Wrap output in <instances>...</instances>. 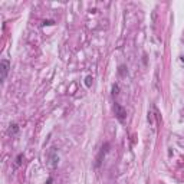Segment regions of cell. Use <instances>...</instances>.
<instances>
[{
	"mask_svg": "<svg viewBox=\"0 0 184 184\" xmlns=\"http://www.w3.org/2000/svg\"><path fill=\"white\" fill-rule=\"evenodd\" d=\"M108 148H109V144H108V143L102 145V148H101V151H99V155H98V158H97L95 167H99V165H101V163H102V157H104L106 152H108Z\"/></svg>",
	"mask_w": 184,
	"mask_h": 184,
	"instance_id": "4",
	"label": "cell"
},
{
	"mask_svg": "<svg viewBox=\"0 0 184 184\" xmlns=\"http://www.w3.org/2000/svg\"><path fill=\"white\" fill-rule=\"evenodd\" d=\"M46 25H53V20H45L43 22V26H46Z\"/></svg>",
	"mask_w": 184,
	"mask_h": 184,
	"instance_id": "10",
	"label": "cell"
},
{
	"mask_svg": "<svg viewBox=\"0 0 184 184\" xmlns=\"http://www.w3.org/2000/svg\"><path fill=\"white\" fill-rule=\"evenodd\" d=\"M48 160H49V167L51 168H56L58 164H59V155H58V151L52 148L51 152H49V155H48Z\"/></svg>",
	"mask_w": 184,
	"mask_h": 184,
	"instance_id": "1",
	"label": "cell"
},
{
	"mask_svg": "<svg viewBox=\"0 0 184 184\" xmlns=\"http://www.w3.org/2000/svg\"><path fill=\"white\" fill-rule=\"evenodd\" d=\"M118 91H119V88L117 84H114L112 85V95H118Z\"/></svg>",
	"mask_w": 184,
	"mask_h": 184,
	"instance_id": "7",
	"label": "cell"
},
{
	"mask_svg": "<svg viewBox=\"0 0 184 184\" xmlns=\"http://www.w3.org/2000/svg\"><path fill=\"white\" fill-rule=\"evenodd\" d=\"M22 158H23V154H19L17 158H16V167H19V165L22 164Z\"/></svg>",
	"mask_w": 184,
	"mask_h": 184,
	"instance_id": "9",
	"label": "cell"
},
{
	"mask_svg": "<svg viewBox=\"0 0 184 184\" xmlns=\"http://www.w3.org/2000/svg\"><path fill=\"white\" fill-rule=\"evenodd\" d=\"M85 85L88 86V88H91V85H92V76L91 75H88L85 78Z\"/></svg>",
	"mask_w": 184,
	"mask_h": 184,
	"instance_id": "6",
	"label": "cell"
},
{
	"mask_svg": "<svg viewBox=\"0 0 184 184\" xmlns=\"http://www.w3.org/2000/svg\"><path fill=\"white\" fill-rule=\"evenodd\" d=\"M17 132H19V125H17V124H10L7 134H9V135H16Z\"/></svg>",
	"mask_w": 184,
	"mask_h": 184,
	"instance_id": "5",
	"label": "cell"
},
{
	"mask_svg": "<svg viewBox=\"0 0 184 184\" xmlns=\"http://www.w3.org/2000/svg\"><path fill=\"white\" fill-rule=\"evenodd\" d=\"M114 111H115V117L118 118V121L124 122L125 117H127V111H125V109L119 105V104H115V105H114Z\"/></svg>",
	"mask_w": 184,
	"mask_h": 184,
	"instance_id": "3",
	"label": "cell"
},
{
	"mask_svg": "<svg viewBox=\"0 0 184 184\" xmlns=\"http://www.w3.org/2000/svg\"><path fill=\"white\" fill-rule=\"evenodd\" d=\"M125 72H127V69H125V66L124 65H121L119 66V69H118V73L121 75V76H124L125 75Z\"/></svg>",
	"mask_w": 184,
	"mask_h": 184,
	"instance_id": "8",
	"label": "cell"
},
{
	"mask_svg": "<svg viewBox=\"0 0 184 184\" xmlns=\"http://www.w3.org/2000/svg\"><path fill=\"white\" fill-rule=\"evenodd\" d=\"M9 69H10V63H9V60L2 59V62H0V81H2V82L6 79L7 73H9Z\"/></svg>",
	"mask_w": 184,
	"mask_h": 184,
	"instance_id": "2",
	"label": "cell"
}]
</instances>
